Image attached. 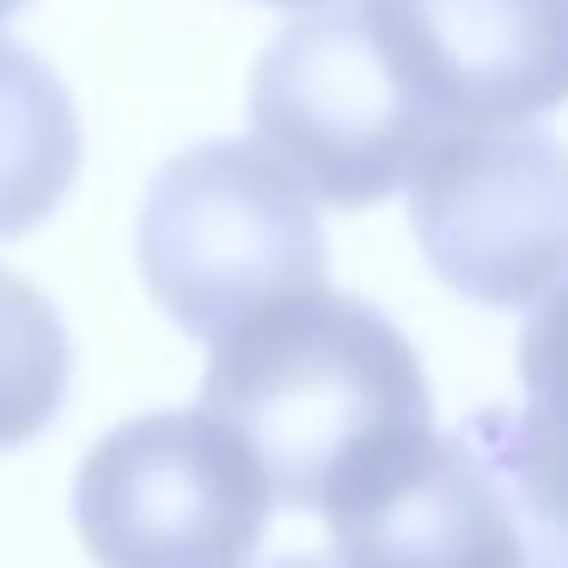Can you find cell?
Wrapping results in <instances>:
<instances>
[{
    "label": "cell",
    "instance_id": "1",
    "mask_svg": "<svg viewBox=\"0 0 568 568\" xmlns=\"http://www.w3.org/2000/svg\"><path fill=\"white\" fill-rule=\"evenodd\" d=\"M202 409L257 453L275 501L348 514L434 440V397L409 336L379 306L306 287L214 343Z\"/></svg>",
    "mask_w": 568,
    "mask_h": 568
},
{
    "label": "cell",
    "instance_id": "2",
    "mask_svg": "<svg viewBox=\"0 0 568 568\" xmlns=\"http://www.w3.org/2000/svg\"><path fill=\"white\" fill-rule=\"evenodd\" d=\"M148 294L196 343H221L251 312L324 287L312 184L270 141H202L148 184L135 226Z\"/></svg>",
    "mask_w": 568,
    "mask_h": 568
},
{
    "label": "cell",
    "instance_id": "3",
    "mask_svg": "<svg viewBox=\"0 0 568 568\" xmlns=\"http://www.w3.org/2000/svg\"><path fill=\"white\" fill-rule=\"evenodd\" d=\"M275 489L214 409H160L111 428L74 483L99 568H251Z\"/></svg>",
    "mask_w": 568,
    "mask_h": 568
},
{
    "label": "cell",
    "instance_id": "4",
    "mask_svg": "<svg viewBox=\"0 0 568 568\" xmlns=\"http://www.w3.org/2000/svg\"><path fill=\"white\" fill-rule=\"evenodd\" d=\"M409 226L453 294L538 306L568 282V148L531 123L440 135L409 172Z\"/></svg>",
    "mask_w": 568,
    "mask_h": 568
},
{
    "label": "cell",
    "instance_id": "5",
    "mask_svg": "<svg viewBox=\"0 0 568 568\" xmlns=\"http://www.w3.org/2000/svg\"><path fill=\"white\" fill-rule=\"evenodd\" d=\"M251 123L257 141H270L312 184V196L336 209L385 202L434 148L355 7L294 19L263 50L251 80Z\"/></svg>",
    "mask_w": 568,
    "mask_h": 568
},
{
    "label": "cell",
    "instance_id": "6",
    "mask_svg": "<svg viewBox=\"0 0 568 568\" xmlns=\"http://www.w3.org/2000/svg\"><path fill=\"white\" fill-rule=\"evenodd\" d=\"M355 13L434 141L568 104V0H355Z\"/></svg>",
    "mask_w": 568,
    "mask_h": 568
},
{
    "label": "cell",
    "instance_id": "7",
    "mask_svg": "<svg viewBox=\"0 0 568 568\" xmlns=\"http://www.w3.org/2000/svg\"><path fill=\"white\" fill-rule=\"evenodd\" d=\"M538 526L483 416L331 519L343 568H526Z\"/></svg>",
    "mask_w": 568,
    "mask_h": 568
},
{
    "label": "cell",
    "instance_id": "8",
    "mask_svg": "<svg viewBox=\"0 0 568 568\" xmlns=\"http://www.w3.org/2000/svg\"><path fill=\"white\" fill-rule=\"evenodd\" d=\"M80 178V111L68 87L0 38V239L43 226Z\"/></svg>",
    "mask_w": 568,
    "mask_h": 568
},
{
    "label": "cell",
    "instance_id": "9",
    "mask_svg": "<svg viewBox=\"0 0 568 568\" xmlns=\"http://www.w3.org/2000/svg\"><path fill=\"white\" fill-rule=\"evenodd\" d=\"M519 409H483L531 514L568 531V282L550 287L519 336Z\"/></svg>",
    "mask_w": 568,
    "mask_h": 568
},
{
    "label": "cell",
    "instance_id": "10",
    "mask_svg": "<svg viewBox=\"0 0 568 568\" xmlns=\"http://www.w3.org/2000/svg\"><path fill=\"white\" fill-rule=\"evenodd\" d=\"M74 373V348L55 306L26 282L0 270V446H26L55 422Z\"/></svg>",
    "mask_w": 568,
    "mask_h": 568
},
{
    "label": "cell",
    "instance_id": "11",
    "mask_svg": "<svg viewBox=\"0 0 568 568\" xmlns=\"http://www.w3.org/2000/svg\"><path fill=\"white\" fill-rule=\"evenodd\" d=\"M526 568H568V531L544 519V526H538V538H531V556H526Z\"/></svg>",
    "mask_w": 568,
    "mask_h": 568
},
{
    "label": "cell",
    "instance_id": "12",
    "mask_svg": "<svg viewBox=\"0 0 568 568\" xmlns=\"http://www.w3.org/2000/svg\"><path fill=\"white\" fill-rule=\"evenodd\" d=\"M270 568H343L336 556H287V562H270Z\"/></svg>",
    "mask_w": 568,
    "mask_h": 568
},
{
    "label": "cell",
    "instance_id": "13",
    "mask_svg": "<svg viewBox=\"0 0 568 568\" xmlns=\"http://www.w3.org/2000/svg\"><path fill=\"white\" fill-rule=\"evenodd\" d=\"M270 7H324V0H270Z\"/></svg>",
    "mask_w": 568,
    "mask_h": 568
},
{
    "label": "cell",
    "instance_id": "14",
    "mask_svg": "<svg viewBox=\"0 0 568 568\" xmlns=\"http://www.w3.org/2000/svg\"><path fill=\"white\" fill-rule=\"evenodd\" d=\"M13 7H26V0H0V19H7V13H13Z\"/></svg>",
    "mask_w": 568,
    "mask_h": 568
}]
</instances>
